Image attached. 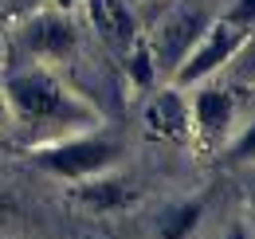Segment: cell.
<instances>
[{"mask_svg":"<svg viewBox=\"0 0 255 239\" xmlns=\"http://www.w3.org/2000/svg\"><path fill=\"white\" fill-rule=\"evenodd\" d=\"M8 110L24 121H79L87 110L71 102V94L63 90V83L39 67L16 71L4 87Z\"/></svg>","mask_w":255,"mask_h":239,"instance_id":"6da1fadb","label":"cell"},{"mask_svg":"<svg viewBox=\"0 0 255 239\" xmlns=\"http://www.w3.org/2000/svg\"><path fill=\"white\" fill-rule=\"evenodd\" d=\"M248 35H252V31L228 24L224 16L216 24H204V31L196 35V43L185 51V59L177 63V87H196V83H204L212 71H220L224 63H232L240 51H244Z\"/></svg>","mask_w":255,"mask_h":239,"instance_id":"7a4b0ae2","label":"cell"},{"mask_svg":"<svg viewBox=\"0 0 255 239\" xmlns=\"http://www.w3.org/2000/svg\"><path fill=\"white\" fill-rule=\"evenodd\" d=\"M118 161V145L106 137H67L55 145H43L35 153V165L55 173L67 180H83V177H98Z\"/></svg>","mask_w":255,"mask_h":239,"instance_id":"3957f363","label":"cell"},{"mask_svg":"<svg viewBox=\"0 0 255 239\" xmlns=\"http://www.w3.org/2000/svg\"><path fill=\"white\" fill-rule=\"evenodd\" d=\"M20 39H24V47L39 55V59H63L75 51V43H79V35L71 28V20H67L63 12H32V20L24 24L20 31Z\"/></svg>","mask_w":255,"mask_h":239,"instance_id":"277c9868","label":"cell"},{"mask_svg":"<svg viewBox=\"0 0 255 239\" xmlns=\"http://www.w3.org/2000/svg\"><path fill=\"white\" fill-rule=\"evenodd\" d=\"M232 114H236V102H232V94L220 90V87H204L189 106L192 125H196L204 137H220L224 129L232 125Z\"/></svg>","mask_w":255,"mask_h":239,"instance_id":"5b68a950","label":"cell"},{"mask_svg":"<svg viewBox=\"0 0 255 239\" xmlns=\"http://www.w3.org/2000/svg\"><path fill=\"white\" fill-rule=\"evenodd\" d=\"M204 31V20L196 16V12H189V8H181L165 28H161L157 35V55L169 63H181L185 59V51H189L192 43H196V35Z\"/></svg>","mask_w":255,"mask_h":239,"instance_id":"8992f818","label":"cell"},{"mask_svg":"<svg viewBox=\"0 0 255 239\" xmlns=\"http://www.w3.org/2000/svg\"><path fill=\"white\" fill-rule=\"evenodd\" d=\"M145 125L157 133V137H181L189 129V106L177 90H165L157 94L149 106H145Z\"/></svg>","mask_w":255,"mask_h":239,"instance_id":"52a82bcc","label":"cell"},{"mask_svg":"<svg viewBox=\"0 0 255 239\" xmlns=\"http://www.w3.org/2000/svg\"><path fill=\"white\" fill-rule=\"evenodd\" d=\"M75 200H79L83 208H91V212H114L129 200V184L118 180V177H102V180L83 177L79 188H75Z\"/></svg>","mask_w":255,"mask_h":239,"instance_id":"ba28073f","label":"cell"},{"mask_svg":"<svg viewBox=\"0 0 255 239\" xmlns=\"http://www.w3.org/2000/svg\"><path fill=\"white\" fill-rule=\"evenodd\" d=\"M204 208H208V196H192L185 204H177V208L161 220V239H189L192 232H196Z\"/></svg>","mask_w":255,"mask_h":239,"instance_id":"9c48e42d","label":"cell"},{"mask_svg":"<svg viewBox=\"0 0 255 239\" xmlns=\"http://www.w3.org/2000/svg\"><path fill=\"white\" fill-rule=\"evenodd\" d=\"M224 20L255 35V0H232V8L224 12Z\"/></svg>","mask_w":255,"mask_h":239,"instance_id":"30bf717a","label":"cell"},{"mask_svg":"<svg viewBox=\"0 0 255 239\" xmlns=\"http://www.w3.org/2000/svg\"><path fill=\"white\" fill-rule=\"evenodd\" d=\"M129 71H133V83H137V87H145V83L153 79V51H149L145 43L129 55Z\"/></svg>","mask_w":255,"mask_h":239,"instance_id":"8fae6325","label":"cell"},{"mask_svg":"<svg viewBox=\"0 0 255 239\" xmlns=\"http://www.w3.org/2000/svg\"><path fill=\"white\" fill-rule=\"evenodd\" d=\"M232 161H255V121L236 137V145H232Z\"/></svg>","mask_w":255,"mask_h":239,"instance_id":"7c38bea8","label":"cell"},{"mask_svg":"<svg viewBox=\"0 0 255 239\" xmlns=\"http://www.w3.org/2000/svg\"><path fill=\"white\" fill-rule=\"evenodd\" d=\"M39 0H12V12H35Z\"/></svg>","mask_w":255,"mask_h":239,"instance_id":"4fadbf2b","label":"cell"},{"mask_svg":"<svg viewBox=\"0 0 255 239\" xmlns=\"http://www.w3.org/2000/svg\"><path fill=\"white\" fill-rule=\"evenodd\" d=\"M8 114H12V110H8V98H4V90H0V125L8 121Z\"/></svg>","mask_w":255,"mask_h":239,"instance_id":"5bb4252c","label":"cell"},{"mask_svg":"<svg viewBox=\"0 0 255 239\" xmlns=\"http://www.w3.org/2000/svg\"><path fill=\"white\" fill-rule=\"evenodd\" d=\"M75 4H79V0H55V12H63V16H67V12L75 8Z\"/></svg>","mask_w":255,"mask_h":239,"instance_id":"9a60e30c","label":"cell"},{"mask_svg":"<svg viewBox=\"0 0 255 239\" xmlns=\"http://www.w3.org/2000/svg\"><path fill=\"white\" fill-rule=\"evenodd\" d=\"M8 212H12V200H8V196H4V192H0V220H4V216H8Z\"/></svg>","mask_w":255,"mask_h":239,"instance_id":"2e32d148","label":"cell"},{"mask_svg":"<svg viewBox=\"0 0 255 239\" xmlns=\"http://www.w3.org/2000/svg\"><path fill=\"white\" fill-rule=\"evenodd\" d=\"M228 239H252V236H248V228H232V232H228Z\"/></svg>","mask_w":255,"mask_h":239,"instance_id":"e0dca14e","label":"cell"},{"mask_svg":"<svg viewBox=\"0 0 255 239\" xmlns=\"http://www.w3.org/2000/svg\"><path fill=\"white\" fill-rule=\"evenodd\" d=\"M248 59H252V67H255V47H252V55H248Z\"/></svg>","mask_w":255,"mask_h":239,"instance_id":"ac0fdd59","label":"cell"}]
</instances>
